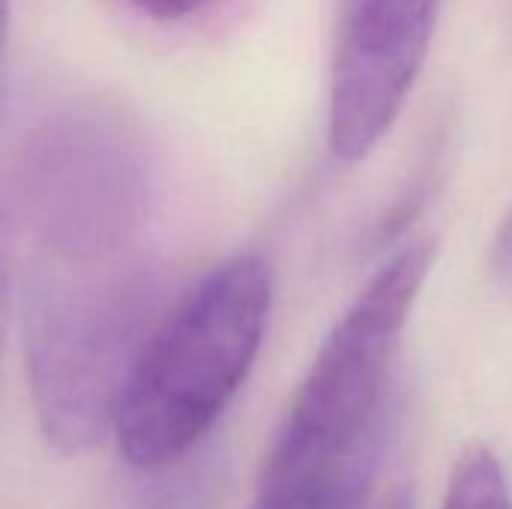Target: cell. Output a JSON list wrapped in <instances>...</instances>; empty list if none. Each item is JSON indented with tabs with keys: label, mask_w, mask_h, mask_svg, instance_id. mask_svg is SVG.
I'll return each instance as SVG.
<instances>
[{
	"label": "cell",
	"mask_w": 512,
	"mask_h": 509,
	"mask_svg": "<svg viewBox=\"0 0 512 509\" xmlns=\"http://www.w3.org/2000/svg\"><path fill=\"white\" fill-rule=\"evenodd\" d=\"M9 189L21 228L51 261L117 258L147 210L144 138L108 99H57L21 135Z\"/></svg>",
	"instance_id": "obj_4"
},
{
	"label": "cell",
	"mask_w": 512,
	"mask_h": 509,
	"mask_svg": "<svg viewBox=\"0 0 512 509\" xmlns=\"http://www.w3.org/2000/svg\"><path fill=\"white\" fill-rule=\"evenodd\" d=\"M144 264L51 261L27 294L24 357L45 438L84 453L114 426L135 363L162 315Z\"/></svg>",
	"instance_id": "obj_2"
},
{
	"label": "cell",
	"mask_w": 512,
	"mask_h": 509,
	"mask_svg": "<svg viewBox=\"0 0 512 509\" xmlns=\"http://www.w3.org/2000/svg\"><path fill=\"white\" fill-rule=\"evenodd\" d=\"M270 303V267L258 255H237L162 315L114 426L129 465L168 468L213 429L258 357Z\"/></svg>",
	"instance_id": "obj_3"
},
{
	"label": "cell",
	"mask_w": 512,
	"mask_h": 509,
	"mask_svg": "<svg viewBox=\"0 0 512 509\" xmlns=\"http://www.w3.org/2000/svg\"><path fill=\"white\" fill-rule=\"evenodd\" d=\"M435 240L399 246L318 348L264 456L249 509H414L399 351Z\"/></svg>",
	"instance_id": "obj_1"
},
{
	"label": "cell",
	"mask_w": 512,
	"mask_h": 509,
	"mask_svg": "<svg viewBox=\"0 0 512 509\" xmlns=\"http://www.w3.org/2000/svg\"><path fill=\"white\" fill-rule=\"evenodd\" d=\"M441 509H512L507 474L489 447L474 444L459 456Z\"/></svg>",
	"instance_id": "obj_6"
},
{
	"label": "cell",
	"mask_w": 512,
	"mask_h": 509,
	"mask_svg": "<svg viewBox=\"0 0 512 509\" xmlns=\"http://www.w3.org/2000/svg\"><path fill=\"white\" fill-rule=\"evenodd\" d=\"M441 0H336L327 144L342 162L366 159L396 123L432 45Z\"/></svg>",
	"instance_id": "obj_5"
},
{
	"label": "cell",
	"mask_w": 512,
	"mask_h": 509,
	"mask_svg": "<svg viewBox=\"0 0 512 509\" xmlns=\"http://www.w3.org/2000/svg\"><path fill=\"white\" fill-rule=\"evenodd\" d=\"M120 3L135 9L144 18H153V21H180V18L201 12L213 0H120Z\"/></svg>",
	"instance_id": "obj_7"
},
{
	"label": "cell",
	"mask_w": 512,
	"mask_h": 509,
	"mask_svg": "<svg viewBox=\"0 0 512 509\" xmlns=\"http://www.w3.org/2000/svg\"><path fill=\"white\" fill-rule=\"evenodd\" d=\"M492 267H495L501 282L512 285V207L507 210V216H504V222L498 228V237H495V246H492Z\"/></svg>",
	"instance_id": "obj_8"
}]
</instances>
